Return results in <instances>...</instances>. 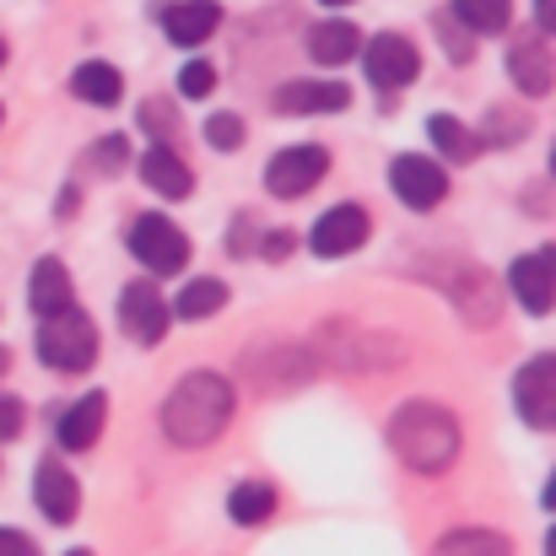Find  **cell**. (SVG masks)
<instances>
[{"label":"cell","mask_w":556,"mask_h":556,"mask_svg":"<svg viewBox=\"0 0 556 556\" xmlns=\"http://www.w3.org/2000/svg\"><path fill=\"white\" fill-rule=\"evenodd\" d=\"M232 383L222 372H189L163 405V432L179 448H205L222 438V427L232 421Z\"/></svg>","instance_id":"6da1fadb"},{"label":"cell","mask_w":556,"mask_h":556,"mask_svg":"<svg viewBox=\"0 0 556 556\" xmlns=\"http://www.w3.org/2000/svg\"><path fill=\"white\" fill-rule=\"evenodd\" d=\"M389 448L421 470V476H443L454 459H459V421L443 410V405H427V400H410L389 416Z\"/></svg>","instance_id":"7a4b0ae2"},{"label":"cell","mask_w":556,"mask_h":556,"mask_svg":"<svg viewBox=\"0 0 556 556\" xmlns=\"http://www.w3.org/2000/svg\"><path fill=\"white\" fill-rule=\"evenodd\" d=\"M38 357L60 372H87L98 363V330L81 308H65L38 325Z\"/></svg>","instance_id":"3957f363"},{"label":"cell","mask_w":556,"mask_h":556,"mask_svg":"<svg viewBox=\"0 0 556 556\" xmlns=\"http://www.w3.org/2000/svg\"><path fill=\"white\" fill-rule=\"evenodd\" d=\"M130 254L152 270V276H179L189 265V238L168 222V216H141L136 227H130Z\"/></svg>","instance_id":"277c9868"},{"label":"cell","mask_w":556,"mask_h":556,"mask_svg":"<svg viewBox=\"0 0 556 556\" xmlns=\"http://www.w3.org/2000/svg\"><path fill=\"white\" fill-rule=\"evenodd\" d=\"M325 174H330V152H325V147H287V152L270 157L265 189H270L276 200H298V194H308V189L319 185Z\"/></svg>","instance_id":"5b68a950"},{"label":"cell","mask_w":556,"mask_h":556,"mask_svg":"<svg viewBox=\"0 0 556 556\" xmlns=\"http://www.w3.org/2000/svg\"><path fill=\"white\" fill-rule=\"evenodd\" d=\"M357 54H363V65H368V81L372 87H383V92L410 87V81H416V71H421L416 43H410V38H400V33H378L368 49H357Z\"/></svg>","instance_id":"8992f818"},{"label":"cell","mask_w":556,"mask_h":556,"mask_svg":"<svg viewBox=\"0 0 556 556\" xmlns=\"http://www.w3.org/2000/svg\"><path fill=\"white\" fill-rule=\"evenodd\" d=\"M168 319H174V314H168L157 281H130V287H125V298H119V325H125L130 341L157 346V341L168 336Z\"/></svg>","instance_id":"52a82bcc"},{"label":"cell","mask_w":556,"mask_h":556,"mask_svg":"<svg viewBox=\"0 0 556 556\" xmlns=\"http://www.w3.org/2000/svg\"><path fill=\"white\" fill-rule=\"evenodd\" d=\"M372 222L363 205H330L319 222H314V232H308V243H314V254H325V260H341V254H357L363 243H368Z\"/></svg>","instance_id":"ba28073f"},{"label":"cell","mask_w":556,"mask_h":556,"mask_svg":"<svg viewBox=\"0 0 556 556\" xmlns=\"http://www.w3.org/2000/svg\"><path fill=\"white\" fill-rule=\"evenodd\" d=\"M389 185H394V194H400L405 205H416V211H432V205L448 200V174H443L432 157H416V152L394 157Z\"/></svg>","instance_id":"9c48e42d"},{"label":"cell","mask_w":556,"mask_h":556,"mask_svg":"<svg viewBox=\"0 0 556 556\" xmlns=\"http://www.w3.org/2000/svg\"><path fill=\"white\" fill-rule=\"evenodd\" d=\"M514 400H519V416L530 421V427H541V432H552L556 427V357H535V363H525L519 372V383H514Z\"/></svg>","instance_id":"30bf717a"},{"label":"cell","mask_w":556,"mask_h":556,"mask_svg":"<svg viewBox=\"0 0 556 556\" xmlns=\"http://www.w3.org/2000/svg\"><path fill=\"white\" fill-rule=\"evenodd\" d=\"M508 287H514V298H519L530 314H552V298H556L552 249H535V254L514 260V270H508Z\"/></svg>","instance_id":"8fae6325"},{"label":"cell","mask_w":556,"mask_h":556,"mask_svg":"<svg viewBox=\"0 0 556 556\" xmlns=\"http://www.w3.org/2000/svg\"><path fill=\"white\" fill-rule=\"evenodd\" d=\"M33 497H38V514H43L49 525H71L76 508H81V486H76V476L60 470V465H38Z\"/></svg>","instance_id":"7c38bea8"},{"label":"cell","mask_w":556,"mask_h":556,"mask_svg":"<svg viewBox=\"0 0 556 556\" xmlns=\"http://www.w3.org/2000/svg\"><path fill=\"white\" fill-rule=\"evenodd\" d=\"M216 27H222V5H216V0H174V5L163 11V33H168L179 49L205 43Z\"/></svg>","instance_id":"4fadbf2b"},{"label":"cell","mask_w":556,"mask_h":556,"mask_svg":"<svg viewBox=\"0 0 556 556\" xmlns=\"http://www.w3.org/2000/svg\"><path fill=\"white\" fill-rule=\"evenodd\" d=\"M508 71L525 98H546L552 92V38H519L508 49Z\"/></svg>","instance_id":"5bb4252c"},{"label":"cell","mask_w":556,"mask_h":556,"mask_svg":"<svg viewBox=\"0 0 556 556\" xmlns=\"http://www.w3.org/2000/svg\"><path fill=\"white\" fill-rule=\"evenodd\" d=\"M346 103H352V92L341 81H287L276 92V109L281 114H336Z\"/></svg>","instance_id":"9a60e30c"},{"label":"cell","mask_w":556,"mask_h":556,"mask_svg":"<svg viewBox=\"0 0 556 556\" xmlns=\"http://www.w3.org/2000/svg\"><path fill=\"white\" fill-rule=\"evenodd\" d=\"M71 298H76V292H71V270H65L60 260H38V265H33V287H27L33 314H38V319H54V314L76 308Z\"/></svg>","instance_id":"2e32d148"},{"label":"cell","mask_w":556,"mask_h":556,"mask_svg":"<svg viewBox=\"0 0 556 556\" xmlns=\"http://www.w3.org/2000/svg\"><path fill=\"white\" fill-rule=\"evenodd\" d=\"M103 416H109V394L103 389H92V394H81L65 416H60V443L65 448H92L98 443V432H103Z\"/></svg>","instance_id":"e0dca14e"},{"label":"cell","mask_w":556,"mask_h":556,"mask_svg":"<svg viewBox=\"0 0 556 556\" xmlns=\"http://www.w3.org/2000/svg\"><path fill=\"white\" fill-rule=\"evenodd\" d=\"M141 179H147V189H157L163 200H185L189 189H194V174L185 168V157L174 147H163V141L141 157Z\"/></svg>","instance_id":"ac0fdd59"},{"label":"cell","mask_w":556,"mask_h":556,"mask_svg":"<svg viewBox=\"0 0 556 556\" xmlns=\"http://www.w3.org/2000/svg\"><path fill=\"white\" fill-rule=\"evenodd\" d=\"M71 92H76L81 103H92V109H114V103L125 98V76H119L114 65H103V60H87V65H76Z\"/></svg>","instance_id":"d6986e66"},{"label":"cell","mask_w":556,"mask_h":556,"mask_svg":"<svg viewBox=\"0 0 556 556\" xmlns=\"http://www.w3.org/2000/svg\"><path fill=\"white\" fill-rule=\"evenodd\" d=\"M357 49H363V33L352 22H319V27H308V54L319 65H346V60H357Z\"/></svg>","instance_id":"ffe728a7"},{"label":"cell","mask_w":556,"mask_h":556,"mask_svg":"<svg viewBox=\"0 0 556 556\" xmlns=\"http://www.w3.org/2000/svg\"><path fill=\"white\" fill-rule=\"evenodd\" d=\"M427 136H432V147H438L448 163H470V157L481 152V136H476L470 125H459L454 114H432V119H427Z\"/></svg>","instance_id":"44dd1931"},{"label":"cell","mask_w":556,"mask_h":556,"mask_svg":"<svg viewBox=\"0 0 556 556\" xmlns=\"http://www.w3.org/2000/svg\"><path fill=\"white\" fill-rule=\"evenodd\" d=\"M222 303H227V287L216 276H200V281H189L185 292L174 298L168 314H179V319H211V314H222Z\"/></svg>","instance_id":"7402d4cb"},{"label":"cell","mask_w":556,"mask_h":556,"mask_svg":"<svg viewBox=\"0 0 556 556\" xmlns=\"http://www.w3.org/2000/svg\"><path fill=\"white\" fill-rule=\"evenodd\" d=\"M227 514H232V525H265V519L276 514V486L243 481V486L227 497Z\"/></svg>","instance_id":"603a6c76"},{"label":"cell","mask_w":556,"mask_h":556,"mask_svg":"<svg viewBox=\"0 0 556 556\" xmlns=\"http://www.w3.org/2000/svg\"><path fill=\"white\" fill-rule=\"evenodd\" d=\"M454 16L470 27V33H503L514 22V5L508 0H454Z\"/></svg>","instance_id":"cb8c5ba5"},{"label":"cell","mask_w":556,"mask_h":556,"mask_svg":"<svg viewBox=\"0 0 556 556\" xmlns=\"http://www.w3.org/2000/svg\"><path fill=\"white\" fill-rule=\"evenodd\" d=\"M432 556H514V552H508V541L492 535V530H459V535H443Z\"/></svg>","instance_id":"d4e9b609"},{"label":"cell","mask_w":556,"mask_h":556,"mask_svg":"<svg viewBox=\"0 0 556 556\" xmlns=\"http://www.w3.org/2000/svg\"><path fill=\"white\" fill-rule=\"evenodd\" d=\"M205 141H211L216 152L243 147V125H238V114H211V119H205Z\"/></svg>","instance_id":"484cf974"},{"label":"cell","mask_w":556,"mask_h":556,"mask_svg":"<svg viewBox=\"0 0 556 556\" xmlns=\"http://www.w3.org/2000/svg\"><path fill=\"white\" fill-rule=\"evenodd\" d=\"M211 87H216V71L205 60H189L185 71H179V92L185 98H211Z\"/></svg>","instance_id":"4316f807"},{"label":"cell","mask_w":556,"mask_h":556,"mask_svg":"<svg viewBox=\"0 0 556 556\" xmlns=\"http://www.w3.org/2000/svg\"><path fill=\"white\" fill-rule=\"evenodd\" d=\"M141 130L168 141V136H174V109H168V103H157V98H147V103H141Z\"/></svg>","instance_id":"83f0119b"},{"label":"cell","mask_w":556,"mask_h":556,"mask_svg":"<svg viewBox=\"0 0 556 556\" xmlns=\"http://www.w3.org/2000/svg\"><path fill=\"white\" fill-rule=\"evenodd\" d=\"M486 125H492V130H486V136H492V141H497V147H503V141H519V136H525V125H530V119H525V114H503V109H492V119H486Z\"/></svg>","instance_id":"f1b7e54d"},{"label":"cell","mask_w":556,"mask_h":556,"mask_svg":"<svg viewBox=\"0 0 556 556\" xmlns=\"http://www.w3.org/2000/svg\"><path fill=\"white\" fill-rule=\"evenodd\" d=\"M22 427H27V410H22V400L0 394V443H5V438H16Z\"/></svg>","instance_id":"f546056e"},{"label":"cell","mask_w":556,"mask_h":556,"mask_svg":"<svg viewBox=\"0 0 556 556\" xmlns=\"http://www.w3.org/2000/svg\"><path fill=\"white\" fill-rule=\"evenodd\" d=\"M130 157V147H125V136H103L98 147H92V163H109V168H119Z\"/></svg>","instance_id":"4dcf8cb0"},{"label":"cell","mask_w":556,"mask_h":556,"mask_svg":"<svg viewBox=\"0 0 556 556\" xmlns=\"http://www.w3.org/2000/svg\"><path fill=\"white\" fill-rule=\"evenodd\" d=\"M0 556H38V546L22 530H0Z\"/></svg>","instance_id":"1f68e13d"},{"label":"cell","mask_w":556,"mask_h":556,"mask_svg":"<svg viewBox=\"0 0 556 556\" xmlns=\"http://www.w3.org/2000/svg\"><path fill=\"white\" fill-rule=\"evenodd\" d=\"M292 243H298L292 232H270V238H265V260H287V254H292Z\"/></svg>","instance_id":"d6a6232c"},{"label":"cell","mask_w":556,"mask_h":556,"mask_svg":"<svg viewBox=\"0 0 556 556\" xmlns=\"http://www.w3.org/2000/svg\"><path fill=\"white\" fill-rule=\"evenodd\" d=\"M535 22H541V33L552 38V27H556V0H535Z\"/></svg>","instance_id":"836d02e7"},{"label":"cell","mask_w":556,"mask_h":556,"mask_svg":"<svg viewBox=\"0 0 556 556\" xmlns=\"http://www.w3.org/2000/svg\"><path fill=\"white\" fill-rule=\"evenodd\" d=\"M319 5H352V0H319Z\"/></svg>","instance_id":"e575fe53"},{"label":"cell","mask_w":556,"mask_h":556,"mask_svg":"<svg viewBox=\"0 0 556 556\" xmlns=\"http://www.w3.org/2000/svg\"><path fill=\"white\" fill-rule=\"evenodd\" d=\"M0 65H5V38H0Z\"/></svg>","instance_id":"d590c367"},{"label":"cell","mask_w":556,"mask_h":556,"mask_svg":"<svg viewBox=\"0 0 556 556\" xmlns=\"http://www.w3.org/2000/svg\"><path fill=\"white\" fill-rule=\"evenodd\" d=\"M0 372H5V352H0Z\"/></svg>","instance_id":"8d00e7d4"},{"label":"cell","mask_w":556,"mask_h":556,"mask_svg":"<svg viewBox=\"0 0 556 556\" xmlns=\"http://www.w3.org/2000/svg\"><path fill=\"white\" fill-rule=\"evenodd\" d=\"M71 556H92V552H71Z\"/></svg>","instance_id":"74e56055"}]
</instances>
